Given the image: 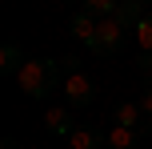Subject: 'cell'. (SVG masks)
Listing matches in <instances>:
<instances>
[{"mask_svg": "<svg viewBox=\"0 0 152 149\" xmlns=\"http://www.w3.org/2000/svg\"><path fill=\"white\" fill-rule=\"evenodd\" d=\"M24 97H48L56 85H64V64L60 61H24V69L16 73Z\"/></svg>", "mask_w": 152, "mask_h": 149, "instance_id": "obj_1", "label": "cell"}, {"mask_svg": "<svg viewBox=\"0 0 152 149\" xmlns=\"http://www.w3.org/2000/svg\"><path fill=\"white\" fill-rule=\"evenodd\" d=\"M124 24L116 16H100V28H96V40H92V53L96 56H116L124 48Z\"/></svg>", "mask_w": 152, "mask_h": 149, "instance_id": "obj_2", "label": "cell"}, {"mask_svg": "<svg viewBox=\"0 0 152 149\" xmlns=\"http://www.w3.org/2000/svg\"><path fill=\"white\" fill-rule=\"evenodd\" d=\"M64 97H68V105L72 109H88L92 101H96V85H92V77L88 73H68L64 77Z\"/></svg>", "mask_w": 152, "mask_h": 149, "instance_id": "obj_3", "label": "cell"}, {"mask_svg": "<svg viewBox=\"0 0 152 149\" xmlns=\"http://www.w3.org/2000/svg\"><path fill=\"white\" fill-rule=\"evenodd\" d=\"M96 28H100V16L84 12V8L72 16V24H68V32H72L76 40H80V44H88V48H92V40H96Z\"/></svg>", "mask_w": 152, "mask_h": 149, "instance_id": "obj_4", "label": "cell"}, {"mask_svg": "<svg viewBox=\"0 0 152 149\" xmlns=\"http://www.w3.org/2000/svg\"><path fill=\"white\" fill-rule=\"evenodd\" d=\"M68 145L72 149H100L104 137H100V129H92V125H76L72 133H68Z\"/></svg>", "mask_w": 152, "mask_h": 149, "instance_id": "obj_5", "label": "cell"}, {"mask_svg": "<svg viewBox=\"0 0 152 149\" xmlns=\"http://www.w3.org/2000/svg\"><path fill=\"white\" fill-rule=\"evenodd\" d=\"M140 129H128V125H116L108 133V149H140Z\"/></svg>", "mask_w": 152, "mask_h": 149, "instance_id": "obj_6", "label": "cell"}, {"mask_svg": "<svg viewBox=\"0 0 152 149\" xmlns=\"http://www.w3.org/2000/svg\"><path fill=\"white\" fill-rule=\"evenodd\" d=\"M20 69H24V53H20V44H12V40H8V44L0 48V73L16 77Z\"/></svg>", "mask_w": 152, "mask_h": 149, "instance_id": "obj_7", "label": "cell"}, {"mask_svg": "<svg viewBox=\"0 0 152 149\" xmlns=\"http://www.w3.org/2000/svg\"><path fill=\"white\" fill-rule=\"evenodd\" d=\"M44 125H48V133H60V137H68L72 129H76L68 109H48V113H44Z\"/></svg>", "mask_w": 152, "mask_h": 149, "instance_id": "obj_8", "label": "cell"}, {"mask_svg": "<svg viewBox=\"0 0 152 149\" xmlns=\"http://www.w3.org/2000/svg\"><path fill=\"white\" fill-rule=\"evenodd\" d=\"M136 44H140V53H152V12H144L136 20Z\"/></svg>", "mask_w": 152, "mask_h": 149, "instance_id": "obj_9", "label": "cell"}, {"mask_svg": "<svg viewBox=\"0 0 152 149\" xmlns=\"http://www.w3.org/2000/svg\"><path fill=\"white\" fill-rule=\"evenodd\" d=\"M116 4H120V0H84V12H92V16H112Z\"/></svg>", "mask_w": 152, "mask_h": 149, "instance_id": "obj_10", "label": "cell"}, {"mask_svg": "<svg viewBox=\"0 0 152 149\" xmlns=\"http://www.w3.org/2000/svg\"><path fill=\"white\" fill-rule=\"evenodd\" d=\"M136 64H140V77L152 85V53H140V61H136Z\"/></svg>", "mask_w": 152, "mask_h": 149, "instance_id": "obj_11", "label": "cell"}, {"mask_svg": "<svg viewBox=\"0 0 152 149\" xmlns=\"http://www.w3.org/2000/svg\"><path fill=\"white\" fill-rule=\"evenodd\" d=\"M140 109H144V117H152V85L140 93Z\"/></svg>", "mask_w": 152, "mask_h": 149, "instance_id": "obj_12", "label": "cell"}, {"mask_svg": "<svg viewBox=\"0 0 152 149\" xmlns=\"http://www.w3.org/2000/svg\"><path fill=\"white\" fill-rule=\"evenodd\" d=\"M4 149H16V141H4Z\"/></svg>", "mask_w": 152, "mask_h": 149, "instance_id": "obj_13", "label": "cell"}, {"mask_svg": "<svg viewBox=\"0 0 152 149\" xmlns=\"http://www.w3.org/2000/svg\"><path fill=\"white\" fill-rule=\"evenodd\" d=\"M140 4H144V8H148V4H152V0H140Z\"/></svg>", "mask_w": 152, "mask_h": 149, "instance_id": "obj_14", "label": "cell"}]
</instances>
